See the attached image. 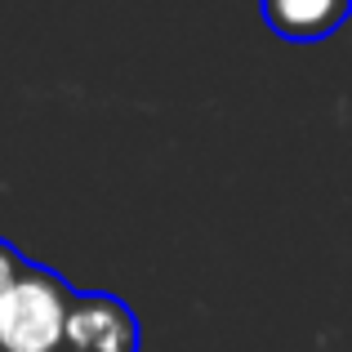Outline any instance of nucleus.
Listing matches in <instances>:
<instances>
[{
  "label": "nucleus",
  "instance_id": "f257e3e1",
  "mask_svg": "<svg viewBox=\"0 0 352 352\" xmlns=\"http://www.w3.org/2000/svg\"><path fill=\"white\" fill-rule=\"evenodd\" d=\"M67 308V276L23 258L0 294V352H63Z\"/></svg>",
  "mask_w": 352,
  "mask_h": 352
},
{
  "label": "nucleus",
  "instance_id": "f03ea898",
  "mask_svg": "<svg viewBox=\"0 0 352 352\" xmlns=\"http://www.w3.org/2000/svg\"><path fill=\"white\" fill-rule=\"evenodd\" d=\"M138 348H143V326L120 294L72 290L63 352H138Z\"/></svg>",
  "mask_w": 352,
  "mask_h": 352
},
{
  "label": "nucleus",
  "instance_id": "7ed1b4c3",
  "mask_svg": "<svg viewBox=\"0 0 352 352\" xmlns=\"http://www.w3.org/2000/svg\"><path fill=\"white\" fill-rule=\"evenodd\" d=\"M272 36L294 45H317L348 23L352 0H258Z\"/></svg>",
  "mask_w": 352,
  "mask_h": 352
},
{
  "label": "nucleus",
  "instance_id": "20e7f679",
  "mask_svg": "<svg viewBox=\"0 0 352 352\" xmlns=\"http://www.w3.org/2000/svg\"><path fill=\"white\" fill-rule=\"evenodd\" d=\"M18 263H23V254H18L14 245H9L5 236H0V294H5V285H9V276L18 272Z\"/></svg>",
  "mask_w": 352,
  "mask_h": 352
}]
</instances>
